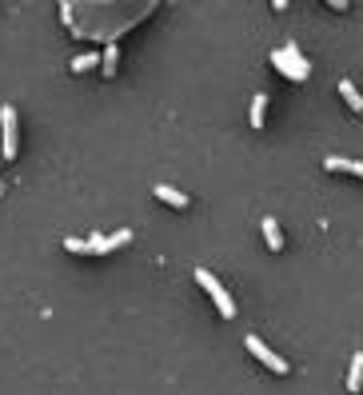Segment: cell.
<instances>
[{
  "label": "cell",
  "mask_w": 363,
  "mask_h": 395,
  "mask_svg": "<svg viewBox=\"0 0 363 395\" xmlns=\"http://www.w3.org/2000/svg\"><path fill=\"white\" fill-rule=\"evenodd\" d=\"M272 64L288 76V80H307L312 76V64H307V56H303L300 48H295L292 41L280 44V48H272Z\"/></svg>",
  "instance_id": "cell-1"
},
{
  "label": "cell",
  "mask_w": 363,
  "mask_h": 395,
  "mask_svg": "<svg viewBox=\"0 0 363 395\" xmlns=\"http://www.w3.org/2000/svg\"><path fill=\"white\" fill-rule=\"evenodd\" d=\"M192 275H196V284H200L204 292L212 295V304L220 307V315H223V320H236V300H232V295H228V288H223L220 280H216V275L208 272V268H196Z\"/></svg>",
  "instance_id": "cell-2"
},
{
  "label": "cell",
  "mask_w": 363,
  "mask_h": 395,
  "mask_svg": "<svg viewBox=\"0 0 363 395\" xmlns=\"http://www.w3.org/2000/svg\"><path fill=\"white\" fill-rule=\"evenodd\" d=\"M16 152H21L16 108H12V104H4V108H0V156H4V160H16Z\"/></svg>",
  "instance_id": "cell-3"
},
{
  "label": "cell",
  "mask_w": 363,
  "mask_h": 395,
  "mask_svg": "<svg viewBox=\"0 0 363 395\" xmlns=\"http://www.w3.org/2000/svg\"><path fill=\"white\" fill-rule=\"evenodd\" d=\"M243 347H248V352H252V355H256V359H260L263 367H272V372H280V375L288 372V359H283L280 352H272V347L263 344L260 335H243Z\"/></svg>",
  "instance_id": "cell-4"
},
{
  "label": "cell",
  "mask_w": 363,
  "mask_h": 395,
  "mask_svg": "<svg viewBox=\"0 0 363 395\" xmlns=\"http://www.w3.org/2000/svg\"><path fill=\"white\" fill-rule=\"evenodd\" d=\"M128 240H132V228H120V232H112V236H92L88 248H92V256H108L116 248H124Z\"/></svg>",
  "instance_id": "cell-5"
},
{
  "label": "cell",
  "mask_w": 363,
  "mask_h": 395,
  "mask_svg": "<svg viewBox=\"0 0 363 395\" xmlns=\"http://www.w3.org/2000/svg\"><path fill=\"white\" fill-rule=\"evenodd\" d=\"M152 192H156V200H164V204H172V208H188V196L180 192V188H172V184H156V188H152Z\"/></svg>",
  "instance_id": "cell-6"
},
{
  "label": "cell",
  "mask_w": 363,
  "mask_h": 395,
  "mask_svg": "<svg viewBox=\"0 0 363 395\" xmlns=\"http://www.w3.org/2000/svg\"><path fill=\"white\" fill-rule=\"evenodd\" d=\"M323 168H327V172H355V176H363V160H347V156H327Z\"/></svg>",
  "instance_id": "cell-7"
},
{
  "label": "cell",
  "mask_w": 363,
  "mask_h": 395,
  "mask_svg": "<svg viewBox=\"0 0 363 395\" xmlns=\"http://www.w3.org/2000/svg\"><path fill=\"white\" fill-rule=\"evenodd\" d=\"M116 68H120V48H116V41H108L100 52V72L104 76H116Z\"/></svg>",
  "instance_id": "cell-8"
},
{
  "label": "cell",
  "mask_w": 363,
  "mask_h": 395,
  "mask_svg": "<svg viewBox=\"0 0 363 395\" xmlns=\"http://www.w3.org/2000/svg\"><path fill=\"white\" fill-rule=\"evenodd\" d=\"M263 240H268L272 252H280V248H283V232H280V220H275V216H263Z\"/></svg>",
  "instance_id": "cell-9"
},
{
  "label": "cell",
  "mask_w": 363,
  "mask_h": 395,
  "mask_svg": "<svg viewBox=\"0 0 363 395\" xmlns=\"http://www.w3.org/2000/svg\"><path fill=\"white\" fill-rule=\"evenodd\" d=\"M263 116H268V92H256V96H252V108H248V120H252V128H263Z\"/></svg>",
  "instance_id": "cell-10"
},
{
  "label": "cell",
  "mask_w": 363,
  "mask_h": 395,
  "mask_svg": "<svg viewBox=\"0 0 363 395\" xmlns=\"http://www.w3.org/2000/svg\"><path fill=\"white\" fill-rule=\"evenodd\" d=\"M363 387V352L352 355V367H347V391H359Z\"/></svg>",
  "instance_id": "cell-11"
},
{
  "label": "cell",
  "mask_w": 363,
  "mask_h": 395,
  "mask_svg": "<svg viewBox=\"0 0 363 395\" xmlns=\"http://www.w3.org/2000/svg\"><path fill=\"white\" fill-rule=\"evenodd\" d=\"M96 64H100V52L92 48V52H80V56H72L68 68H72V72H92Z\"/></svg>",
  "instance_id": "cell-12"
},
{
  "label": "cell",
  "mask_w": 363,
  "mask_h": 395,
  "mask_svg": "<svg viewBox=\"0 0 363 395\" xmlns=\"http://www.w3.org/2000/svg\"><path fill=\"white\" fill-rule=\"evenodd\" d=\"M340 96H343V100H347V104H352L355 112H363V96H359V88H355V84L347 80V76H343V80H340Z\"/></svg>",
  "instance_id": "cell-13"
},
{
  "label": "cell",
  "mask_w": 363,
  "mask_h": 395,
  "mask_svg": "<svg viewBox=\"0 0 363 395\" xmlns=\"http://www.w3.org/2000/svg\"><path fill=\"white\" fill-rule=\"evenodd\" d=\"M64 252H72V256H92V248H88V240H76V236H68V240H64Z\"/></svg>",
  "instance_id": "cell-14"
},
{
  "label": "cell",
  "mask_w": 363,
  "mask_h": 395,
  "mask_svg": "<svg viewBox=\"0 0 363 395\" xmlns=\"http://www.w3.org/2000/svg\"><path fill=\"white\" fill-rule=\"evenodd\" d=\"M60 21H64V24H72V28H76V9H72L68 0H60Z\"/></svg>",
  "instance_id": "cell-15"
}]
</instances>
